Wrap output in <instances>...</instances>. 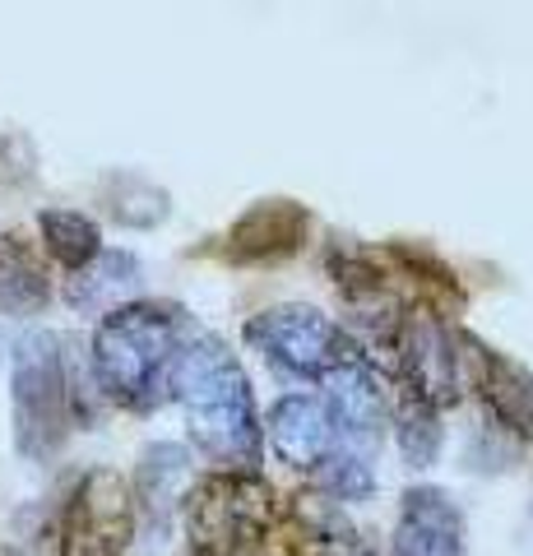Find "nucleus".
<instances>
[{"label": "nucleus", "instance_id": "15", "mask_svg": "<svg viewBox=\"0 0 533 556\" xmlns=\"http://www.w3.org/2000/svg\"><path fill=\"white\" fill-rule=\"evenodd\" d=\"M51 298L47 269L20 232L0 228V311H38Z\"/></svg>", "mask_w": 533, "mask_h": 556}, {"label": "nucleus", "instance_id": "5", "mask_svg": "<svg viewBox=\"0 0 533 556\" xmlns=\"http://www.w3.org/2000/svg\"><path fill=\"white\" fill-rule=\"evenodd\" d=\"M246 348H255L269 367H279L288 376H334L339 367L363 362V348L343 325H334L325 311L306 302L269 306L261 316L246 320Z\"/></svg>", "mask_w": 533, "mask_h": 556}, {"label": "nucleus", "instance_id": "3", "mask_svg": "<svg viewBox=\"0 0 533 556\" xmlns=\"http://www.w3.org/2000/svg\"><path fill=\"white\" fill-rule=\"evenodd\" d=\"M61 339L51 329H33L14 343L10 362V408H14V450L33 464L61 455L75 427L71 367H65Z\"/></svg>", "mask_w": 533, "mask_h": 556}, {"label": "nucleus", "instance_id": "12", "mask_svg": "<svg viewBox=\"0 0 533 556\" xmlns=\"http://www.w3.org/2000/svg\"><path fill=\"white\" fill-rule=\"evenodd\" d=\"M144 265L130 251H98L89 265L65 278V302L84 316H112L130 302H140Z\"/></svg>", "mask_w": 533, "mask_h": 556}, {"label": "nucleus", "instance_id": "1", "mask_svg": "<svg viewBox=\"0 0 533 556\" xmlns=\"http://www.w3.org/2000/svg\"><path fill=\"white\" fill-rule=\"evenodd\" d=\"M167 394L181 399L186 427L204 459L218 473H255L261 468V422L246 367L218 334H191L172 362Z\"/></svg>", "mask_w": 533, "mask_h": 556}, {"label": "nucleus", "instance_id": "10", "mask_svg": "<svg viewBox=\"0 0 533 556\" xmlns=\"http://www.w3.org/2000/svg\"><path fill=\"white\" fill-rule=\"evenodd\" d=\"M306 232H312V214L297 200H261L228 228L223 255L232 265H279L302 251Z\"/></svg>", "mask_w": 533, "mask_h": 556}, {"label": "nucleus", "instance_id": "6", "mask_svg": "<svg viewBox=\"0 0 533 556\" xmlns=\"http://www.w3.org/2000/svg\"><path fill=\"white\" fill-rule=\"evenodd\" d=\"M473 348H478L473 334H455L436 316L413 311V316L399 320V334H394V362H399L408 394L441 413L473 380Z\"/></svg>", "mask_w": 533, "mask_h": 556}, {"label": "nucleus", "instance_id": "9", "mask_svg": "<svg viewBox=\"0 0 533 556\" xmlns=\"http://www.w3.org/2000/svg\"><path fill=\"white\" fill-rule=\"evenodd\" d=\"M325 408H330L348 455H357V445L367 455L381 441V431L390 427V413H394L385 380L367 362H353V367H339L334 376H325Z\"/></svg>", "mask_w": 533, "mask_h": 556}, {"label": "nucleus", "instance_id": "13", "mask_svg": "<svg viewBox=\"0 0 533 556\" xmlns=\"http://www.w3.org/2000/svg\"><path fill=\"white\" fill-rule=\"evenodd\" d=\"M283 543L292 556H367L363 533L348 525L330 496H292V510L283 519Z\"/></svg>", "mask_w": 533, "mask_h": 556}, {"label": "nucleus", "instance_id": "4", "mask_svg": "<svg viewBox=\"0 0 533 556\" xmlns=\"http://www.w3.org/2000/svg\"><path fill=\"white\" fill-rule=\"evenodd\" d=\"M279 506L261 473H214L181 501L186 556H251L269 538Z\"/></svg>", "mask_w": 533, "mask_h": 556}, {"label": "nucleus", "instance_id": "18", "mask_svg": "<svg viewBox=\"0 0 533 556\" xmlns=\"http://www.w3.org/2000/svg\"><path fill=\"white\" fill-rule=\"evenodd\" d=\"M0 556H20V552H10V547H0Z\"/></svg>", "mask_w": 533, "mask_h": 556}, {"label": "nucleus", "instance_id": "17", "mask_svg": "<svg viewBox=\"0 0 533 556\" xmlns=\"http://www.w3.org/2000/svg\"><path fill=\"white\" fill-rule=\"evenodd\" d=\"M394 417V450L404 455L408 468H427L436 464L441 455V441H445V427H441V413L422 399L404 394V404L390 413Z\"/></svg>", "mask_w": 533, "mask_h": 556}, {"label": "nucleus", "instance_id": "11", "mask_svg": "<svg viewBox=\"0 0 533 556\" xmlns=\"http://www.w3.org/2000/svg\"><path fill=\"white\" fill-rule=\"evenodd\" d=\"M390 556H464V515L441 486H408Z\"/></svg>", "mask_w": 533, "mask_h": 556}, {"label": "nucleus", "instance_id": "14", "mask_svg": "<svg viewBox=\"0 0 533 556\" xmlns=\"http://www.w3.org/2000/svg\"><path fill=\"white\" fill-rule=\"evenodd\" d=\"M473 386L483 390L496 422L515 431V437L533 441V371L529 367L478 343L473 348Z\"/></svg>", "mask_w": 533, "mask_h": 556}, {"label": "nucleus", "instance_id": "8", "mask_svg": "<svg viewBox=\"0 0 533 556\" xmlns=\"http://www.w3.org/2000/svg\"><path fill=\"white\" fill-rule=\"evenodd\" d=\"M261 431L269 437L274 455L288 468H297V473H325L339 455H348L330 408H325V399H316V394H283L279 404L269 408Z\"/></svg>", "mask_w": 533, "mask_h": 556}, {"label": "nucleus", "instance_id": "2", "mask_svg": "<svg viewBox=\"0 0 533 556\" xmlns=\"http://www.w3.org/2000/svg\"><path fill=\"white\" fill-rule=\"evenodd\" d=\"M191 339V316L172 302H130L93 329V376L116 404L149 413L167 399L172 362Z\"/></svg>", "mask_w": 533, "mask_h": 556}, {"label": "nucleus", "instance_id": "7", "mask_svg": "<svg viewBox=\"0 0 533 556\" xmlns=\"http://www.w3.org/2000/svg\"><path fill=\"white\" fill-rule=\"evenodd\" d=\"M135 552V496L116 468H93L65 501L61 556H130Z\"/></svg>", "mask_w": 533, "mask_h": 556}, {"label": "nucleus", "instance_id": "16", "mask_svg": "<svg viewBox=\"0 0 533 556\" xmlns=\"http://www.w3.org/2000/svg\"><path fill=\"white\" fill-rule=\"evenodd\" d=\"M38 228H42L47 255L56 260V265H65L71 274L84 269V265H89V260L102 251L98 223H93L89 214H79V208H42Z\"/></svg>", "mask_w": 533, "mask_h": 556}]
</instances>
